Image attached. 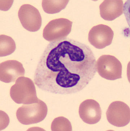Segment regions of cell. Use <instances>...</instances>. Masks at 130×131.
I'll return each instance as SVG.
<instances>
[{"label": "cell", "instance_id": "cell-1", "mask_svg": "<svg viewBox=\"0 0 130 131\" xmlns=\"http://www.w3.org/2000/svg\"><path fill=\"white\" fill-rule=\"evenodd\" d=\"M96 60L88 46L71 39L51 42L39 59L34 81L42 91L74 94L85 88L96 73Z\"/></svg>", "mask_w": 130, "mask_h": 131}, {"label": "cell", "instance_id": "cell-2", "mask_svg": "<svg viewBox=\"0 0 130 131\" xmlns=\"http://www.w3.org/2000/svg\"><path fill=\"white\" fill-rule=\"evenodd\" d=\"M10 95L13 101L18 104H29L39 99L33 81L27 77H21L17 79L10 88Z\"/></svg>", "mask_w": 130, "mask_h": 131}, {"label": "cell", "instance_id": "cell-3", "mask_svg": "<svg viewBox=\"0 0 130 131\" xmlns=\"http://www.w3.org/2000/svg\"><path fill=\"white\" fill-rule=\"evenodd\" d=\"M48 108L46 104L39 99L36 102L23 104L16 112L17 118L22 124L29 125L40 123L47 116Z\"/></svg>", "mask_w": 130, "mask_h": 131}, {"label": "cell", "instance_id": "cell-4", "mask_svg": "<svg viewBox=\"0 0 130 131\" xmlns=\"http://www.w3.org/2000/svg\"><path fill=\"white\" fill-rule=\"evenodd\" d=\"M96 71L101 77L109 80L122 79V63L115 57L104 54L98 59Z\"/></svg>", "mask_w": 130, "mask_h": 131}, {"label": "cell", "instance_id": "cell-5", "mask_svg": "<svg viewBox=\"0 0 130 131\" xmlns=\"http://www.w3.org/2000/svg\"><path fill=\"white\" fill-rule=\"evenodd\" d=\"M72 24V22L65 18L51 20L43 30V37L49 42L58 41L66 38L71 32Z\"/></svg>", "mask_w": 130, "mask_h": 131}, {"label": "cell", "instance_id": "cell-6", "mask_svg": "<svg viewBox=\"0 0 130 131\" xmlns=\"http://www.w3.org/2000/svg\"><path fill=\"white\" fill-rule=\"evenodd\" d=\"M106 117L111 124L117 127H124L130 123L129 107L123 102L115 101L109 106Z\"/></svg>", "mask_w": 130, "mask_h": 131}, {"label": "cell", "instance_id": "cell-7", "mask_svg": "<svg viewBox=\"0 0 130 131\" xmlns=\"http://www.w3.org/2000/svg\"><path fill=\"white\" fill-rule=\"evenodd\" d=\"M18 18L25 29L30 32H36L41 28L42 17L37 9L29 4L22 5L18 10Z\"/></svg>", "mask_w": 130, "mask_h": 131}, {"label": "cell", "instance_id": "cell-8", "mask_svg": "<svg viewBox=\"0 0 130 131\" xmlns=\"http://www.w3.org/2000/svg\"><path fill=\"white\" fill-rule=\"evenodd\" d=\"M114 36V31L109 26L98 25L93 26L90 30L88 40L94 47L101 49L112 43Z\"/></svg>", "mask_w": 130, "mask_h": 131}, {"label": "cell", "instance_id": "cell-9", "mask_svg": "<svg viewBox=\"0 0 130 131\" xmlns=\"http://www.w3.org/2000/svg\"><path fill=\"white\" fill-rule=\"evenodd\" d=\"M79 114L84 123L89 124H94L101 120L102 110L100 104L96 101L93 99H87L80 105Z\"/></svg>", "mask_w": 130, "mask_h": 131}, {"label": "cell", "instance_id": "cell-10", "mask_svg": "<svg viewBox=\"0 0 130 131\" xmlns=\"http://www.w3.org/2000/svg\"><path fill=\"white\" fill-rule=\"evenodd\" d=\"M25 70L21 63L16 60H8L0 64V80L6 83L14 82L24 76Z\"/></svg>", "mask_w": 130, "mask_h": 131}, {"label": "cell", "instance_id": "cell-11", "mask_svg": "<svg viewBox=\"0 0 130 131\" xmlns=\"http://www.w3.org/2000/svg\"><path fill=\"white\" fill-rule=\"evenodd\" d=\"M124 4L122 0H105L100 6V14L106 21H113L123 13Z\"/></svg>", "mask_w": 130, "mask_h": 131}, {"label": "cell", "instance_id": "cell-12", "mask_svg": "<svg viewBox=\"0 0 130 131\" xmlns=\"http://www.w3.org/2000/svg\"><path fill=\"white\" fill-rule=\"evenodd\" d=\"M16 49V45L14 40L7 35L0 36V56L6 57L12 54Z\"/></svg>", "mask_w": 130, "mask_h": 131}, {"label": "cell", "instance_id": "cell-13", "mask_svg": "<svg viewBox=\"0 0 130 131\" xmlns=\"http://www.w3.org/2000/svg\"><path fill=\"white\" fill-rule=\"evenodd\" d=\"M69 1H42V7L46 13L55 14L65 8Z\"/></svg>", "mask_w": 130, "mask_h": 131}, {"label": "cell", "instance_id": "cell-14", "mask_svg": "<svg viewBox=\"0 0 130 131\" xmlns=\"http://www.w3.org/2000/svg\"><path fill=\"white\" fill-rule=\"evenodd\" d=\"M52 131H72V127L69 120L64 117L54 119L51 125Z\"/></svg>", "mask_w": 130, "mask_h": 131}]
</instances>
